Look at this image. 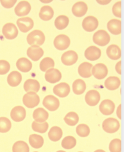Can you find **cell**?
<instances>
[{"label":"cell","instance_id":"29","mask_svg":"<svg viewBox=\"0 0 124 152\" xmlns=\"http://www.w3.org/2000/svg\"><path fill=\"white\" fill-rule=\"evenodd\" d=\"M54 16V10L51 6H44L40 9L39 17L44 21L51 20Z\"/></svg>","mask_w":124,"mask_h":152},{"label":"cell","instance_id":"26","mask_svg":"<svg viewBox=\"0 0 124 152\" xmlns=\"http://www.w3.org/2000/svg\"><path fill=\"white\" fill-rule=\"evenodd\" d=\"M40 85L38 80L35 79H28L25 81L23 85V88L26 92H38Z\"/></svg>","mask_w":124,"mask_h":152},{"label":"cell","instance_id":"4","mask_svg":"<svg viewBox=\"0 0 124 152\" xmlns=\"http://www.w3.org/2000/svg\"><path fill=\"white\" fill-rule=\"evenodd\" d=\"M23 103L29 109H32L38 105L40 103V97L36 93L28 92L23 96Z\"/></svg>","mask_w":124,"mask_h":152},{"label":"cell","instance_id":"23","mask_svg":"<svg viewBox=\"0 0 124 152\" xmlns=\"http://www.w3.org/2000/svg\"><path fill=\"white\" fill-rule=\"evenodd\" d=\"M107 29L114 35H119L121 32V22L117 19H113L107 23Z\"/></svg>","mask_w":124,"mask_h":152},{"label":"cell","instance_id":"37","mask_svg":"<svg viewBox=\"0 0 124 152\" xmlns=\"http://www.w3.org/2000/svg\"><path fill=\"white\" fill-rule=\"evenodd\" d=\"M13 152H29L30 148L28 145L25 141H16L12 147Z\"/></svg>","mask_w":124,"mask_h":152},{"label":"cell","instance_id":"28","mask_svg":"<svg viewBox=\"0 0 124 152\" xmlns=\"http://www.w3.org/2000/svg\"><path fill=\"white\" fill-rule=\"evenodd\" d=\"M121 85V80L117 77H108L105 81V86L108 90L114 91L117 89Z\"/></svg>","mask_w":124,"mask_h":152},{"label":"cell","instance_id":"18","mask_svg":"<svg viewBox=\"0 0 124 152\" xmlns=\"http://www.w3.org/2000/svg\"><path fill=\"white\" fill-rule=\"evenodd\" d=\"M115 104L112 100L105 99L99 105V111L103 115H110L115 110Z\"/></svg>","mask_w":124,"mask_h":152},{"label":"cell","instance_id":"3","mask_svg":"<svg viewBox=\"0 0 124 152\" xmlns=\"http://www.w3.org/2000/svg\"><path fill=\"white\" fill-rule=\"evenodd\" d=\"M93 40L94 43L100 46H105L110 42V36L106 31L98 30L93 34Z\"/></svg>","mask_w":124,"mask_h":152},{"label":"cell","instance_id":"49","mask_svg":"<svg viewBox=\"0 0 124 152\" xmlns=\"http://www.w3.org/2000/svg\"><path fill=\"white\" fill-rule=\"evenodd\" d=\"M34 152H38V151H34Z\"/></svg>","mask_w":124,"mask_h":152},{"label":"cell","instance_id":"25","mask_svg":"<svg viewBox=\"0 0 124 152\" xmlns=\"http://www.w3.org/2000/svg\"><path fill=\"white\" fill-rule=\"evenodd\" d=\"M106 53L110 59L116 60L120 59L121 56V51L120 47L115 44L110 45L107 48Z\"/></svg>","mask_w":124,"mask_h":152},{"label":"cell","instance_id":"44","mask_svg":"<svg viewBox=\"0 0 124 152\" xmlns=\"http://www.w3.org/2000/svg\"><path fill=\"white\" fill-rule=\"evenodd\" d=\"M2 6L6 8H11L16 3V0H1L0 1Z\"/></svg>","mask_w":124,"mask_h":152},{"label":"cell","instance_id":"21","mask_svg":"<svg viewBox=\"0 0 124 152\" xmlns=\"http://www.w3.org/2000/svg\"><path fill=\"white\" fill-rule=\"evenodd\" d=\"M93 64L89 63L87 62H83V63L79 65L78 72L79 75L81 77L83 78H89L92 76V68H93Z\"/></svg>","mask_w":124,"mask_h":152},{"label":"cell","instance_id":"36","mask_svg":"<svg viewBox=\"0 0 124 152\" xmlns=\"http://www.w3.org/2000/svg\"><path fill=\"white\" fill-rule=\"evenodd\" d=\"M32 128L33 131L40 133H46L48 129V124L47 122L37 123L33 121L32 124Z\"/></svg>","mask_w":124,"mask_h":152},{"label":"cell","instance_id":"19","mask_svg":"<svg viewBox=\"0 0 124 152\" xmlns=\"http://www.w3.org/2000/svg\"><path fill=\"white\" fill-rule=\"evenodd\" d=\"M88 10L87 5L83 1H78L73 5L72 7L73 14L76 17H83L85 15Z\"/></svg>","mask_w":124,"mask_h":152},{"label":"cell","instance_id":"32","mask_svg":"<svg viewBox=\"0 0 124 152\" xmlns=\"http://www.w3.org/2000/svg\"><path fill=\"white\" fill-rule=\"evenodd\" d=\"M62 130L60 127L54 126L52 127L51 129H50L48 132V138L52 141H59L61 139L62 136Z\"/></svg>","mask_w":124,"mask_h":152},{"label":"cell","instance_id":"12","mask_svg":"<svg viewBox=\"0 0 124 152\" xmlns=\"http://www.w3.org/2000/svg\"><path fill=\"white\" fill-rule=\"evenodd\" d=\"M12 119L15 122H20L24 120L26 116V109L22 106H15L10 113Z\"/></svg>","mask_w":124,"mask_h":152},{"label":"cell","instance_id":"27","mask_svg":"<svg viewBox=\"0 0 124 152\" xmlns=\"http://www.w3.org/2000/svg\"><path fill=\"white\" fill-rule=\"evenodd\" d=\"M22 77L19 72L13 71L10 72L7 78V83L10 86L15 87L20 85L22 82Z\"/></svg>","mask_w":124,"mask_h":152},{"label":"cell","instance_id":"6","mask_svg":"<svg viewBox=\"0 0 124 152\" xmlns=\"http://www.w3.org/2000/svg\"><path fill=\"white\" fill-rule=\"evenodd\" d=\"M70 40L68 36L65 34H60L54 38V46L59 50H65L70 46Z\"/></svg>","mask_w":124,"mask_h":152},{"label":"cell","instance_id":"47","mask_svg":"<svg viewBox=\"0 0 124 152\" xmlns=\"http://www.w3.org/2000/svg\"><path fill=\"white\" fill-rule=\"evenodd\" d=\"M94 152H105L104 150H103V149H97V150L95 151Z\"/></svg>","mask_w":124,"mask_h":152},{"label":"cell","instance_id":"43","mask_svg":"<svg viewBox=\"0 0 124 152\" xmlns=\"http://www.w3.org/2000/svg\"><path fill=\"white\" fill-rule=\"evenodd\" d=\"M112 12L115 16L117 18L121 17V1H117L113 5L112 7Z\"/></svg>","mask_w":124,"mask_h":152},{"label":"cell","instance_id":"2","mask_svg":"<svg viewBox=\"0 0 124 152\" xmlns=\"http://www.w3.org/2000/svg\"><path fill=\"white\" fill-rule=\"evenodd\" d=\"M120 127V124L119 121L112 117L104 120L102 124L103 129L108 133H114L117 132Z\"/></svg>","mask_w":124,"mask_h":152},{"label":"cell","instance_id":"10","mask_svg":"<svg viewBox=\"0 0 124 152\" xmlns=\"http://www.w3.org/2000/svg\"><path fill=\"white\" fill-rule=\"evenodd\" d=\"M93 75L97 79H103L107 77L108 74V69L107 66L103 63H98L93 66V69L91 70Z\"/></svg>","mask_w":124,"mask_h":152},{"label":"cell","instance_id":"22","mask_svg":"<svg viewBox=\"0 0 124 152\" xmlns=\"http://www.w3.org/2000/svg\"><path fill=\"white\" fill-rule=\"evenodd\" d=\"M49 116L48 113L43 108H38L34 110L33 113V118L34 121L37 123H44L48 119Z\"/></svg>","mask_w":124,"mask_h":152},{"label":"cell","instance_id":"1","mask_svg":"<svg viewBox=\"0 0 124 152\" xmlns=\"http://www.w3.org/2000/svg\"><path fill=\"white\" fill-rule=\"evenodd\" d=\"M26 40L29 45L40 46L45 41V36L42 31L35 30L29 34Z\"/></svg>","mask_w":124,"mask_h":152},{"label":"cell","instance_id":"40","mask_svg":"<svg viewBox=\"0 0 124 152\" xmlns=\"http://www.w3.org/2000/svg\"><path fill=\"white\" fill-rule=\"evenodd\" d=\"M77 135L81 137H86L90 134V128L86 124H80L76 128Z\"/></svg>","mask_w":124,"mask_h":152},{"label":"cell","instance_id":"15","mask_svg":"<svg viewBox=\"0 0 124 152\" xmlns=\"http://www.w3.org/2000/svg\"><path fill=\"white\" fill-rule=\"evenodd\" d=\"M44 55L43 48L38 46H31L27 50V56L33 61H38Z\"/></svg>","mask_w":124,"mask_h":152},{"label":"cell","instance_id":"16","mask_svg":"<svg viewBox=\"0 0 124 152\" xmlns=\"http://www.w3.org/2000/svg\"><path fill=\"white\" fill-rule=\"evenodd\" d=\"M62 78V74L56 69H51L46 71L45 79L48 83H56L60 80Z\"/></svg>","mask_w":124,"mask_h":152},{"label":"cell","instance_id":"17","mask_svg":"<svg viewBox=\"0 0 124 152\" xmlns=\"http://www.w3.org/2000/svg\"><path fill=\"white\" fill-rule=\"evenodd\" d=\"M31 6L28 1H21L15 7L14 12L18 16H25L30 13Z\"/></svg>","mask_w":124,"mask_h":152},{"label":"cell","instance_id":"41","mask_svg":"<svg viewBox=\"0 0 124 152\" xmlns=\"http://www.w3.org/2000/svg\"><path fill=\"white\" fill-rule=\"evenodd\" d=\"M109 151L111 152L121 151V141L120 139H114L109 143Z\"/></svg>","mask_w":124,"mask_h":152},{"label":"cell","instance_id":"5","mask_svg":"<svg viewBox=\"0 0 124 152\" xmlns=\"http://www.w3.org/2000/svg\"><path fill=\"white\" fill-rule=\"evenodd\" d=\"M2 33L7 40H14L18 36V30L14 23H7L3 26Z\"/></svg>","mask_w":124,"mask_h":152},{"label":"cell","instance_id":"14","mask_svg":"<svg viewBox=\"0 0 124 152\" xmlns=\"http://www.w3.org/2000/svg\"><path fill=\"white\" fill-rule=\"evenodd\" d=\"M78 60V54L73 50L65 52L61 56V61L66 66H71Z\"/></svg>","mask_w":124,"mask_h":152},{"label":"cell","instance_id":"48","mask_svg":"<svg viewBox=\"0 0 124 152\" xmlns=\"http://www.w3.org/2000/svg\"><path fill=\"white\" fill-rule=\"evenodd\" d=\"M56 152H66V151H62V150H60V151H56Z\"/></svg>","mask_w":124,"mask_h":152},{"label":"cell","instance_id":"42","mask_svg":"<svg viewBox=\"0 0 124 152\" xmlns=\"http://www.w3.org/2000/svg\"><path fill=\"white\" fill-rule=\"evenodd\" d=\"M10 70V64L6 60H0V75L7 74Z\"/></svg>","mask_w":124,"mask_h":152},{"label":"cell","instance_id":"13","mask_svg":"<svg viewBox=\"0 0 124 152\" xmlns=\"http://www.w3.org/2000/svg\"><path fill=\"white\" fill-rule=\"evenodd\" d=\"M86 103L89 106H96L99 103L101 96L98 91L96 90H91L86 93L85 96Z\"/></svg>","mask_w":124,"mask_h":152},{"label":"cell","instance_id":"7","mask_svg":"<svg viewBox=\"0 0 124 152\" xmlns=\"http://www.w3.org/2000/svg\"><path fill=\"white\" fill-rule=\"evenodd\" d=\"M43 104L44 107L51 111H55L59 109L60 101L53 95H47L44 97Z\"/></svg>","mask_w":124,"mask_h":152},{"label":"cell","instance_id":"38","mask_svg":"<svg viewBox=\"0 0 124 152\" xmlns=\"http://www.w3.org/2000/svg\"><path fill=\"white\" fill-rule=\"evenodd\" d=\"M62 147L66 149H70L75 148L76 145V139L73 136H67L65 137L61 143Z\"/></svg>","mask_w":124,"mask_h":152},{"label":"cell","instance_id":"45","mask_svg":"<svg viewBox=\"0 0 124 152\" xmlns=\"http://www.w3.org/2000/svg\"><path fill=\"white\" fill-rule=\"evenodd\" d=\"M115 70L118 74H121V61H119L115 65Z\"/></svg>","mask_w":124,"mask_h":152},{"label":"cell","instance_id":"31","mask_svg":"<svg viewBox=\"0 0 124 152\" xmlns=\"http://www.w3.org/2000/svg\"><path fill=\"white\" fill-rule=\"evenodd\" d=\"M29 143L34 148L39 149L44 145V138L37 134H32L29 137Z\"/></svg>","mask_w":124,"mask_h":152},{"label":"cell","instance_id":"24","mask_svg":"<svg viewBox=\"0 0 124 152\" xmlns=\"http://www.w3.org/2000/svg\"><path fill=\"white\" fill-rule=\"evenodd\" d=\"M16 66L18 69L23 72H28L30 71L32 68V64L26 58H20L16 62Z\"/></svg>","mask_w":124,"mask_h":152},{"label":"cell","instance_id":"9","mask_svg":"<svg viewBox=\"0 0 124 152\" xmlns=\"http://www.w3.org/2000/svg\"><path fill=\"white\" fill-rule=\"evenodd\" d=\"M17 25L21 32L26 33L33 28L34 21L29 17L21 18L17 20Z\"/></svg>","mask_w":124,"mask_h":152},{"label":"cell","instance_id":"46","mask_svg":"<svg viewBox=\"0 0 124 152\" xmlns=\"http://www.w3.org/2000/svg\"><path fill=\"white\" fill-rule=\"evenodd\" d=\"M117 116L120 119H121V104L118 106L117 109Z\"/></svg>","mask_w":124,"mask_h":152},{"label":"cell","instance_id":"50","mask_svg":"<svg viewBox=\"0 0 124 152\" xmlns=\"http://www.w3.org/2000/svg\"><path fill=\"white\" fill-rule=\"evenodd\" d=\"M79 152H83V151H79Z\"/></svg>","mask_w":124,"mask_h":152},{"label":"cell","instance_id":"11","mask_svg":"<svg viewBox=\"0 0 124 152\" xmlns=\"http://www.w3.org/2000/svg\"><path fill=\"white\" fill-rule=\"evenodd\" d=\"M70 92V88L68 84L61 83L54 86L53 93L59 97L64 98L67 96Z\"/></svg>","mask_w":124,"mask_h":152},{"label":"cell","instance_id":"20","mask_svg":"<svg viewBox=\"0 0 124 152\" xmlns=\"http://www.w3.org/2000/svg\"><path fill=\"white\" fill-rule=\"evenodd\" d=\"M101 56V51L96 46H91L86 49L85 52V56L87 60L91 61H95L98 60Z\"/></svg>","mask_w":124,"mask_h":152},{"label":"cell","instance_id":"34","mask_svg":"<svg viewBox=\"0 0 124 152\" xmlns=\"http://www.w3.org/2000/svg\"><path fill=\"white\" fill-rule=\"evenodd\" d=\"M65 122L69 126H75L78 124L79 117L77 113L75 112H69L66 115L64 118Z\"/></svg>","mask_w":124,"mask_h":152},{"label":"cell","instance_id":"33","mask_svg":"<svg viewBox=\"0 0 124 152\" xmlns=\"http://www.w3.org/2000/svg\"><path fill=\"white\" fill-rule=\"evenodd\" d=\"M69 23V18L64 15L58 16L54 21V25L59 30H64Z\"/></svg>","mask_w":124,"mask_h":152},{"label":"cell","instance_id":"30","mask_svg":"<svg viewBox=\"0 0 124 152\" xmlns=\"http://www.w3.org/2000/svg\"><path fill=\"white\" fill-rule=\"evenodd\" d=\"M86 83L82 79H76L73 84V91L75 95H81L86 90Z\"/></svg>","mask_w":124,"mask_h":152},{"label":"cell","instance_id":"8","mask_svg":"<svg viewBox=\"0 0 124 152\" xmlns=\"http://www.w3.org/2000/svg\"><path fill=\"white\" fill-rule=\"evenodd\" d=\"M98 20L95 17L91 16V15L86 17L82 23V26H83L84 30L89 32H91L96 30L98 27Z\"/></svg>","mask_w":124,"mask_h":152},{"label":"cell","instance_id":"39","mask_svg":"<svg viewBox=\"0 0 124 152\" xmlns=\"http://www.w3.org/2000/svg\"><path fill=\"white\" fill-rule=\"evenodd\" d=\"M12 123L8 118L0 117V133H7L11 129Z\"/></svg>","mask_w":124,"mask_h":152},{"label":"cell","instance_id":"35","mask_svg":"<svg viewBox=\"0 0 124 152\" xmlns=\"http://www.w3.org/2000/svg\"><path fill=\"white\" fill-rule=\"evenodd\" d=\"M54 66V61L50 57L44 58L40 63V69L43 72H46L48 69H53Z\"/></svg>","mask_w":124,"mask_h":152}]
</instances>
